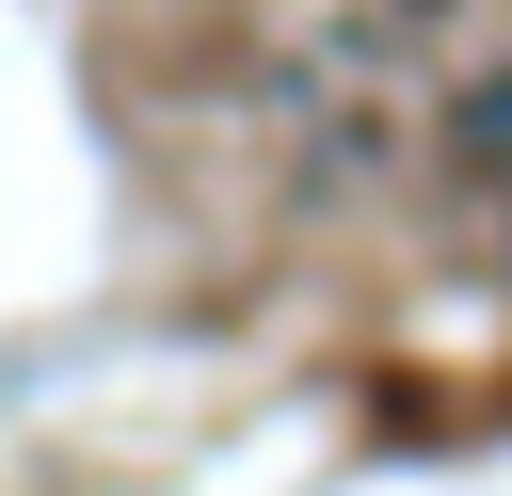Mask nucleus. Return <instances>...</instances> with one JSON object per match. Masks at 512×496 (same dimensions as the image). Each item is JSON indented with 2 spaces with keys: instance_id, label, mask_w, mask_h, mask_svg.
<instances>
[{
  "instance_id": "obj_1",
  "label": "nucleus",
  "mask_w": 512,
  "mask_h": 496,
  "mask_svg": "<svg viewBox=\"0 0 512 496\" xmlns=\"http://www.w3.org/2000/svg\"><path fill=\"white\" fill-rule=\"evenodd\" d=\"M464 144H480V160H512V80H496V96L464 112Z\"/></svg>"
}]
</instances>
